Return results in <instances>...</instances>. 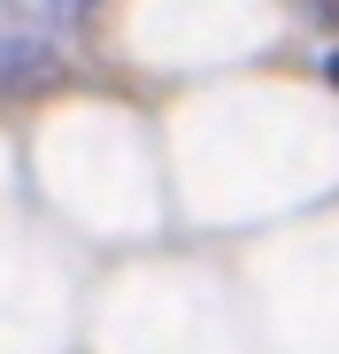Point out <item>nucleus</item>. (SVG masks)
I'll return each instance as SVG.
<instances>
[{"label": "nucleus", "mask_w": 339, "mask_h": 354, "mask_svg": "<svg viewBox=\"0 0 339 354\" xmlns=\"http://www.w3.org/2000/svg\"><path fill=\"white\" fill-rule=\"evenodd\" d=\"M62 85V54L46 39H0V100H31Z\"/></svg>", "instance_id": "nucleus-1"}, {"label": "nucleus", "mask_w": 339, "mask_h": 354, "mask_svg": "<svg viewBox=\"0 0 339 354\" xmlns=\"http://www.w3.org/2000/svg\"><path fill=\"white\" fill-rule=\"evenodd\" d=\"M46 16H54V24H93L100 0H46Z\"/></svg>", "instance_id": "nucleus-2"}, {"label": "nucleus", "mask_w": 339, "mask_h": 354, "mask_svg": "<svg viewBox=\"0 0 339 354\" xmlns=\"http://www.w3.org/2000/svg\"><path fill=\"white\" fill-rule=\"evenodd\" d=\"M309 24H339V0H309Z\"/></svg>", "instance_id": "nucleus-3"}, {"label": "nucleus", "mask_w": 339, "mask_h": 354, "mask_svg": "<svg viewBox=\"0 0 339 354\" xmlns=\"http://www.w3.org/2000/svg\"><path fill=\"white\" fill-rule=\"evenodd\" d=\"M324 77H331V85H339V46H331V54H324Z\"/></svg>", "instance_id": "nucleus-4"}]
</instances>
